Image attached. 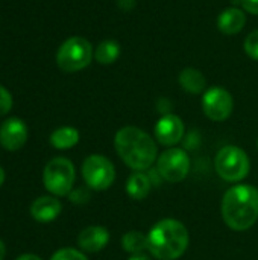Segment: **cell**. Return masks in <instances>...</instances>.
I'll return each mask as SVG.
<instances>
[{"label": "cell", "instance_id": "cell-25", "mask_svg": "<svg viewBox=\"0 0 258 260\" xmlns=\"http://www.w3.org/2000/svg\"><path fill=\"white\" fill-rule=\"evenodd\" d=\"M117 5L123 11H131L135 5V0H117Z\"/></svg>", "mask_w": 258, "mask_h": 260}, {"label": "cell", "instance_id": "cell-2", "mask_svg": "<svg viewBox=\"0 0 258 260\" xmlns=\"http://www.w3.org/2000/svg\"><path fill=\"white\" fill-rule=\"evenodd\" d=\"M220 212L228 229L249 230L258 221V189L251 184L233 186L222 198Z\"/></svg>", "mask_w": 258, "mask_h": 260}, {"label": "cell", "instance_id": "cell-23", "mask_svg": "<svg viewBox=\"0 0 258 260\" xmlns=\"http://www.w3.org/2000/svg\"><path fill=\"white\" fill-rule=\"evenodd\" d=\"M90 200V193L87 189H76L75 192H70V201L76 204H84Z\"/></svg>", "mask_w": 258, "mask_h": 260}, {"label": "cell", "instance_id": "cell-11", "mask_svg": "<svg viewBox=\"0 0 258 260\" xmlns=\"http://www.w3.org/2000/svg\"><path fill=\"white\" fill-rule=\"evenodd\" d=\"M27 140V126L21 119L11 117L0 126V145L11 152L18 151Z\"/></svg>", "mask_w": 258, "mask_h": 260}, {"label": "cell", "instance_id": "cell-22", "mask_svg": "<svg viewBox=\"0 0 258 260\" xmlns=\"http://www.w3.org/2000/svg\"><path fill=\"white\" fill-rule=\"evenodd\" d=\"M12 108V96L11 93L0 85V117L8 114Z\"/></svg>", "mask_w": 258, "mask_h": 260}, {"label": "cell", "instance_id": "cell-28", "mask_svg": "<svg viewBox=\"0 0 258 260\" xmlns=\"http://www.w3.org/2000/svg\"><path fill=\"white\" fill-rule=\"evenodd\" d=\"M5 254H6V247H5V244L0 241V260L5 259Z\"/></svg>", "mask_w": 258, "mask_h": 260}, {"label": "cell", "instance_id": "cell-14", "mask_svg": "<svg viewBox=\"0 0 258 260\" xmlns=\"http://www.w3.org/2000/svg\"><path fill=\"white\" fill-rule=\"evenodd\" d=\"M246 24V15L240 8L231 6L224 9L217 17V29L225 35L239 34Z\"/></svg>", "mask_w": 258, "mask_h": 260}, {"label": "cell", "instance_id": "cell-9", "mask_svg": "<svg viewBox=\"0 0 258 260\" xmlns=\"http://www.w3.org/2000/svg\"><path fill=\"white\" fill-rule=\"evenodd\" d=\"M202 110L213 122L227 120L234 110V99L224 87H211L202 96Z\"/></svg>", "mask_w": 258, "mask_h": 260}, {"label": "cell", "instance_id": "cell-6", "mask_svg": "<svg viewBox=\"0 0 258 260\" xmlns=\"http://www.w3.org/2000/svg\"><path fill=\"white\" fill-rule=\"evenodd\" d=\"M76 178V171L73 163L65 157L52 158L43 172L44 187L55 197L70 195Z\"/></svg>", "mask_w": 258, "mask_h": 260}, {"label": "cell", "instance_id": "cell-17", "mask_svg": "<svg viewBox=\"0 0 258 260\" xmlns=\"http://www.w3.org/2000/svg\"><path fill=\"white\" fill-rule=\"evenodd\" d=\"M79 142V131L73 126H61L50 134V143L56 149H70Z\"/></svg>", "mask_w": 258, "mask_h": 260}, {"label": "cell", "instance_id": "cell-12", "mask_svg": "<svg viewBox=\"0 0 258 260\" xmlns=\"http://www.w3.org/2000/svg\"><path fill=\"white\" fill-rule=\"evenodd\" d=\"M109 242V232L102 225H90L78 236V245L82 251L99 253Z\"/></svg>", "mask_w": 258, "mask_h": 260}, {"label": "cell", "instance_id": "cell-10", "mask_svg": "<svg viewBox=\"0 0 258 260\" xmlns=\"http://www.w3.org/2000/svg\"><path fill=\"white\" fill-rule=\"evenodd\" d=\"M184 122L176 114H164L155 123V139L157 143H160L161 146L175 148V145H178L184 139Z\"/></svg>", "mask_w": 258, "mask_h": 260}, {"label": "cell", "instance_id": "cell-7", "mask_svg": "<svg viewBox=\"0 0 258 260\" xmlns=\"http://www.w3.org/2000/svg\"><path fill=\"white\" fill-rule=\"evenodd\" d=\"M82 177L91 190H108L116 180V168L105 155L93 154L82 163Z\"/></svg>", "mask_w": 258, "mask_h": 260}, {"label": "cell", "instance_id": "cell-15", "mask_svg": "<svg viewBox=\"0 0 258 260\" xmlns=\"http://www.w3.org/2000/svg\"><path fill=\"white\" fill-rule=\"evenodd\" d=\"M151 187H152V180L144 172H134L126 180V193L135 201L144 200L149 195Z\"/></svg>", "mask_w": 258, "mask_h": 260}, {"label": "cell", "instance_id": "cell-24", "mask_svg": "<svg viewBox=\"0 0 258 260\" xmlns=\"http://www.w3.org/2000/svg\"><path fill=\"white\" fill-rule=\"evenodd\" d=\"M240 5L249 14L258 15V0H240Z\"/></svg>", "mask_w": 258, "mask_h": 260}, {"label": "cell", "instance_id": "cell-19", "mask_svg": "<svg viewBox=\"0 0 258 260\" xmlns=\"http://www.w3.org/2000/svg\"><path fill=\"white\" fill-rule=\"evenodd\" d=\"M122 248L129 253L131 256L134 254H143L144 250H148V235L132 230L128 232L122 236Z\"/></svg>", "mask_w": 258, "mask_h": 260}, {"label": "cell", "instance_id": "cell-18", "mask_svg": "<svg viewBox=\"0 0 258 260\" xmlns=\"http://www.w3.org/2000/svg\"><path fill=\"white\" fill-rule=\"evenodd\" d=\"M120 52H122L120 44L116 40H103L102 43H99V46L94 50V59L99 64L108 66L117 61Z\"/></svg>", "mask_w": 258, "mask_h": 260}, {"label": "cell", "instance_id": "cell-5", "mask_svg": "<svg viewBox=\"0 0 258 260\" xmlns=\"http://www.w3.org/2000/svg\"><path fill=\"white\" fill-rule=\"evenodd\" d=\"M93 46L84 37H71L65 40L56 53V64L62 72L75 73L85 69L93 59Z\"/></svg>", "mask_w": 258, "mask_h": 260}, {"label": "cell", "instance_id": "cell-16", "mask_svg": "<svg viewBox=\"0 0 258 260\" xmlns=\"http://www.w3.org/2000/svg\"><path fill=\"white\" fill-rule=\"evenodd\" d=\"M178 81H179V85L187 93H192V94L202 93L207 85V79H205L204 73L193 67H187V69L181 70Z\"/></svg>", "mask_w": 258, "mask_h": 260}, {"label": "cell", "instance_id": "cell-8", "mask_svg": "<svg viewBox=\"0 0 258 260\" xmlns=\"http://www.w3.org/2000/svg\"><path fill=\"white\" fill-rule=\"evenodd\" d=\"M190 157L181 148H167L158 155L157 171L167 183H181L190 172Z\"/></svg>", "mask_w": 258, "mask_h": 260}, {"label": "cell", "instance_id": "cell-3", "mask_svg": "<svg viewBox=\"0 0 258 260\" xmlns=\"http://www.w3.org/2000/svg\"><path fill=\"white\" fill-rule=\"evenodd\" d=\"M187 227L173 218L158 221L148 233V251L157 260L179 259L189 248Z\"/></svg>", "mask_w": 258, "mask_h": 260}, {"label": "cell", "instance_id": "cell-30", "mask_svg": "<svg viewBox=\"0 0 258 260\" xmlns=\"http://www.w3.org/2000/svg\"><path fill=\"white\" fill-rule=\"evenodd\" d=\"M257 146H258V140H257Z\"/></svg>", "mask_w": 258, "mask_h": 260}, {"label": "cell", "instance_id": "cell-20", "mask_svg": "<svg viewBox=\"0 0 258 260\" xmlns=\"http://www.w3.org/2000/svg\"><path fill=\"white\" fill-rule=\"evenodd\" d=\"M50 260H88L87 256L75 248H61L58 250Z\"/></svg>", "mask_w": 258, "mask_h": 260}, {"label": "cell", "instance_id": "cell-21", "mask_svg": "<svg viewBox=\"0 0 258 260\" xmlns=\"http://www.w3.org/2000/svg\"><path fill=\"white\" fill-rule=\"evenodd\" d=\"M243 47H245V52L248 53L249 58L258 61V29L257 30H252L246 37V40L243 43Z\"/></svg>", "mask_w": 258, "mask_h": 260}, {"label": "cell", "instance_id": "cell-29", "mask_svg": "<svg viewBox=\"0 0 258 260\" xmlns=\"http://www.w3.org/2000/svg\"><path fill=\"white\" fill-rule=\"evenodd\" d=\"M5 183V171H3V168L0 166V186Z\"/></svg>", "mask_w": 258, "mask_h": 260}, {"label": "cell", "instance_id": "cell-13", "mask_svg": "<svg viewBox=\"0 0 258 260\" xmlns=\"http://www.w3.org/2000/svg\"><path fill=\"white\" fill-rule=\"evenodd\" d=\"M62 206L55 197H40L30 206V215L38 222H52L59 216Z\"/></svg>", "mask_w": 258, "mask_h": 260}, {"label": "cell", "instance_id": "cell-4", "mask_svg": "<svg viewBox=\"0 0 258 260\" xmlns=\"http://www.w3.org/2000/svg\"><path fill=\"white\" fill-rule=\"evenodd\" d=\"M214 169L222 180L228 183H239L249 175L251 161L242 148L228 145L216 154Z\"/></svg>", "mask_w": 258, "mask_h": 260}, {"label": "cell", "instance_id": "cell-27", "mask_svg": "<svg viewBox=\"0 0 258 260\" xmlns=\"http://www.w3.org/2000/svg\"><path fill=\"white\" fill-rule=\"evenodd\" d=\"M128 260H151L148 256H144V254H134V256H131Z\"/></svg>", "mask_w": 258, "mask_h": 260}, {"label": "cell", "instance_id": "cell-1", "mask_svg": "<svg viewBox=\"0 0 258 260\" xmlns=\"http://www.w3.org/2000/svg\"><path fill=\"white\" fill-rule=\"evenodd\" d=\"M114 148L123 163L134 172H144L158 160L157 142L137 126H123L114 136Z\"/></svg>", "mask_w": 258, "mask_h": 260}, {"label": "cell", "instance_id": "cell-26", "mask_svg": "<svg viewBox=\"0 0 258 260\" xmlns=\"http://www.w3.org/2000/svg\"><path fill=\"white\" fill-rule=\"evenodd\" d=\"M17 260H43L41 257L35 256V254H23L20 257H17Z\"/></svg>", "mask_w": 258, "mask_h": 260}]
</instances>
